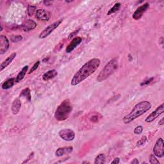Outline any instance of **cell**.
<instances>
[{"label": "cell", "mask_w": 164, "mask_h": 164, "mask_svg": "<svg viewBox=\"0 0 164 164\" xmlns=\"http://www.w3.org/2000/svg\"><path fill=\"white\" fill-rule=\"evenodd\" d=\"M100 64L101 60L98 58H94L87 62L74 74L70 81L72 86H76L86 80L98 69Z\"/></svg>", "instance_id": "obj_1"}, {"label": "cell", "mask_w": 164, "mask_h": 164, "mask_svg": "<svg viewBox=\"0 0 164 164\" xmlns=\"http://www.w3.org/2000/svg\"><path fill=\"white\" fill-rule=\"evenodd\" d=\"M151 108V104L147 101H143L139 103L133 108L132 111L127 115L123 117L122 121L124 124H129L131 122L135 120L136 119L141 116L142 115L145 114L148 110H150Z\"/></svg>", "instance_id": "obj_2"}, {"label": "cell", "mask_w": 164, "mask_h": 164, "mask_svg": "<svg viewBox=\"0 0 164 164\" xmlns=\"http://www.w3.org/2000/svg\"><path fill=\"white\" fill-rule=\"evenodd\" d=\"M73 110V106L69 99H65L57 108L55 117L57 121H63L68 119Z\"/></svg>", "instance_id": "obj_3"}, {"label": "cell", "mask_w": 164, "mask_h": 164, "mask_svg": "<svg viewBox=\"0 0 164 164\" xmlns=\"http://www.w3.org/2000/svg\"><path fill=\"white\" fill-rule=\"evenodd\" d=\"M119 63L117 58H114L111 60L104 67L103 69L101 70V72L97 77L96 80L98 82H101L108 79L111 74H113L115 70L118 69Z\"/></svg>", "instance_id": "obj_4"}, {"label": "cell", "mask_w": 164, "mask_h": 164, "mask_svg": "<svg viewBox=\"0 0 164 164\" xmlns=\"http://www.w3.org/2000/svg\"><path fill=\"white\" fill-rule=\"evenodd\" d=\"M62 21H63V19L55 21V23H52L50 25L48 26V27H47L45 29H44L43 30L40 32V33L39 35V38L41 39L46 38V37L49 36L55 29H57L59 27V25L62 23Z\"/></svg>", "instance_id": "obj_5"}, {"label": "cell", "mask_w": 164, "mask_h": 164, "mask_svg": "<svg viewBox=\"0 0 164 164\" xmlns=\"http://www.w3.org/2000/svg\"><path fill=\"white\" fill-rule=\"evenodd\" d=\"M153 155L159 158H162L164 156V142L163 139L159 138L156 140L155 146L152 149Z\"/></svg>", "instance_id": "obj_6"}, {"label": "cell", "mask_w": 164, "mask_h": 164, "mask_svg": "<svg viewBox=\"0 0 164 164\" xmlns=\"http://www.w3.org/2000/svg\"><path fill=\"white\" fill-rule=\"evenodd\" d=\"M164 112V106L163 103H162L161 105L156 108V109L152 111L145 119V121L147 123H151L152 121H154L155 119L159 117L160 115H162Z\"/></svg>", "instance_id": "obj_7"}, {"label": "cell", "mask_w": 164, "mask_h": 164, "mask_svg": "<svg viewBox=\"0 0 164 164\" xmlns=\"http://www.w3.org/2000/svg\"><path fill=\"white\" fill-rule=\"evenodd\" d=\"M60 137L65 141H72L75 138V133L71 129H61L58 132Z\"/></svg>", "instance_id": "obj_8"}, {"label": "cell", "mask_w": 164, "mask_h": 164, "mask_svg": "<svg viewBox=\"0 0 164 164\" xmlns=\"http://www.w3.org/2000/svg\"><path fill=\"white\" fill-rule=\"evenodd\" d=\"M150 7V4L148 3H144V5H141L138 8L135 12L133 13V18L135 20H139L142 17L143 14L146 12V10L149 9Z\"/></svg>", "instance_id": "obj_9"}, {"label": "cell", "mask_w": 164, "mask_h": 164, "mask_svg": "<svg viewBox=\"0 0 164 164\" xmlns=\"http://www.w3.org/2000/svg\"><path fill=\"white\" fill-rule=\"evenodd\" d=\"M10 47L9 40L5 35H0V55L5 54Z\"/></svg>", "instance_id": "obj_10"}, {"label": "cell", "mask_w": 164, "mask_h": 164, "mask_svg": "<svg viewBox=\"0 0 164 164\" xmlns=\"http://www.w3.org/2000/svg\"><path fill=\"white\" fill-rule=\"evenodd\" d=\"M35 17L38 20L42 21H47L50 19L51 15L49 12L44 9H39L37 10Z\"/></svg>", "instance_id": "obj_11"}, {"label": "cell", "mask_w": 164, "mask_h": 164, "mask_svg": "<svg viewBox=\"0 0 164 164\" xmlns=\"http://www.w3.org/2000/svg\"><path fill=\"white\" fill-rule=\"evenodd\" d=\"M81 42H82V39L81 37H76L75 38H74L71 41H70V42L69 44V45L67 46L65 49L66 53H71V52L75 49L78 45H80Z\"/></svg>", "instance_id": "obj_12"}, {"label": "cell", "mask_w": 164, "mask_h": 164, "mask_svg": "<svg viewBox=\"0 0 164 164\" xmlns=\"http://www.w3.org/2000/svg\"><path fill=\"white\" fill-rule=\"evenodd\" d=\"M21 27L24 32H29L37 27V23L32 19H28L22 24Z\"/></svg>", "instance_id": "obj_13"}, {"label": "cell", "mask_w": 164, "mask_h": 164, "mask_svg": "<svg viewBox=\"0 0 164 164\" xmlns=\"http://www.w3.org/2000/svg\"><path fill=\"white\" fill-rule=\"evenodd\" d=\"M16 55H17L16 53H13L11 54L8 58H6L1 64V65H0V70L2 71V70L4 69H5L7 66H9L15 59V58L16 57Z\"/></svg>", "instance_id": "obj_14"}, {"label": "cell", "mask_w": 164, "mask_h": 164, "mask_svg": "<svg viewBox=\"0 0 164 164\" xmlns=\"http://www.w3.org/2000/svg\"><path fill=\"white\" fill-rule=\"evenodd\" d=\"M73 150V147H60L55 152V155L58 157L64 155L65 154H68L71 152Z\"/></svg>", "instance_id": "obj_15"}, {"label": "cell", "mask_w": 164, "mask_h": 164, "mask_svg": "<svg viewBox=\"0 0 164 164\" xmlns=\"http://www.w3.org/2000/svg\"><path fill=\"white\" fill-rule=\"evenodd\" d=\"M21 108V100L19 98H16V99H14L13 103H12V108H11V110H12V114L14 115L17 114L19 113V111Z\"/></svg>", "instance_id": "obj_16"}, {"label": "cell", "mask_w": 164, "mask_h": 164, "mask_svg": "<svg viewBox=\"0 0 164 164\" xmlns=\"http://www.w3.org/2000/svg\"><path fill=\"white\" fill-rule=\"evenodd\" d=\"M58 75V72L55 69H52L48 70L47 72L44 73L42 76V79L44 81H49L51 79H53Z\"/></svg>", "instance_id": "obj_17"}, {"label": "cell", "mask_w": 164, "mask_h": 164, "mask_svg": "<svg viewBox=\"0 0 164 164\" xmlns=\"http://www.w3.org/2000/svg\"><path fill=\"white\" fill-rule=\"evenodd\" d=\"M28 65L24 66V68L21 69V70L19 73V74H17V76L16 78V83H19V82L21 81L23 79L26 75V74H27V72L28 71Z\"/></svg>", "instance_id": "obj_18"}, {"label": "cell", "mask_w": 164, "mask_h": 164, "mask_svg": "<svg viewBox=\"0 0 164 164\" xmlns=\"http://www.w3.org/2000/svg\"><path fill=\"white\" fill-rule=\"evenodd\" d=\"M15 82H16L15 78H10V79L5 81L4 83L1 85V87L3 89H4V90H7V89L12 88L14 86Z\"/></svg>", "instance_id": "obj_19"}, {"label": "cell", "mask_w": 164, "mask_h": 164, "mask_svg": "<svg viewBox=\"0 0 164 164\" xmlns=\"http://www.w3.org/2000/svg\"><path fill=\"white\" fill-rule=\"evenodd\" d=\"M20 97H24L27 99L28 101H31L32 97H31V91L29 90V88H26L23 89V91H21L20 94Z\"/></svg>", "instance_id": "obj_20"}, {"label": "cell", "mask_w": 164, "mask_h": 164, "mask_svg": "<svg viewBox=\"0 0 164 164\" xmlns=\"http://www.w3.org/2000/svg\"><path fill=\"white\" fill-rule=\"evenodd\" d=\"M105 162H106L105 156L104 154L101 153L96 156L94 163L95 164H104L105 163Z\"/></svg>", "instance_id": "obj_21"}, {"label": "cell", "mask_w": 164, "mask_h": 164, "mask_svg": "<svg viewBox=\"0 0 164 164\" xmlns=\"http://www.w3.org/2000/svg\"><path fill=\"white\" fill-rule=\"evenodd\" d=\"M121 6V4L120 3H116L109 11H108L106 14L108 15V16H110V15L113 14L116 12H117V11L120 10Z\"/></svg>", "instance_id": "obj_22"}, {"label": "cell", "mask_w": 164, "mask_h": 164, "mask_svg": "<svg viewBox=\"0 0 164 164\" xmlns=\"http://www.w3.org/2000/svg\"><path fill=\"white\" fill-rule=\"evenodd\" d=\"M23 37L21 35H12L10 37V40L12 42H19L23 40Z\"/></svg>", "instance_id": "obj_23"}, {"label": "cell", "mask_w": 164, "mask_h": 164, "mask_svg": "<svg viewBox=\"0 0 164 164\" xmlns=\"http://www.w3.org/2000/svg\"><path fill=\"white\" fill-rule=\"evenodd\" d=\"M37 8L35 6H29L28 8V14L29 16H32L33 14H36Z\"/></svg>", "instance_id": "obj_24"}, {"label": "cell", "mask_w": 164, "mask_h": 164, "mask_svg": "<svg viewBox=\"0 0 164 164\" xmlns=\"http://www.w3.org/2000/svg\"><path fill=\"white\" fill-rule=\"evenodd\" d=\"M150 162L151 164H159L160 162L159 160L156 158V156L153 155V154H151L150 156Z\"/></svg>", "instance_id": "obj_25"}, {"label": "cell", "mask_w": 164, "mask_h": 164, "mask_svg": "<svg viewBox=\"0 0 164 164\" xmlns=\"http://www.w3.org/2000/svg\"><path fill=\"white\" fill-rule=\"evenodd\" d=\"M143 131V127L142 126H138L134 129V133L135 135H140V133H142Z\"/></svg>", "instance_id": "obj_26"}, {"label": "cell", "mask_w": 164, "mask_h": 164, "mask_svg": "<svg viewBox=\"0 0 164 164\" xmlns=\"http://www.w3.org/2000/svg\"><path fill=\"white\" fill-rule=\"evenodd\" d=\"M40 64V61L36 62V63H35V64L32 67V68H31L30 70H29V74H31L33 71H35V70H36V69H37V68H39Z\"/></svg>", "instance_id": "obj_27"}, {"label": "cell", "mask_w": 164, "mask_h": 164, "mask_svg": "<svg viewBox=\"0 0 164 164\" xmlns=\"http://www.w3.org/2000/svg\"><path fill=\"white\" fill-rule=\"evenodd\" d=\"M147 140V137L146 136H144L142 137V139L137 142V146H140L142 145H143L145 142H146V141Z\"/></svg>", "instance_id": "obj_28"}, {"label": "cell", "mask_w": 164, "mask_h": 164, "mask_svg": "<svg viewBox=\"0 0 164 164\" xmlns=\"http://www.w3.org/2000/svg\"><path fill=\"white\" fill-rule=\"evenodd\" d=\"M33 157H34V152H31V153L29 154V155L28 156L27 159L25 161H24V162H23V163H27V162H28L29 160H30L33 159Z\"/></svg>", "instance_id": "obj_29"}, {"label": "cell", "mask_w": 164, "mask_h": 164, "mask_svg": "<svg viewBox=\"0 0 164 164\" xmlns=\"http://www.w3.org/2000/svg\"><path fill=\"white\" fill-rule=\"evenodd\" d=\"M119 162H120V158L117 157V158H115L114 159V160L112 162H111V164H113V163H115V164H118Z\"/></svg>", "instance_id": "obj_30"}, {"label": "cell", "mask_w": 164, "mask_h": 164, "mask_svg": "<svg viewBox=\"0 0 164 164\" xmlns=\"http://www.w3.org/2000/svg\"><path fill=\"white\" fill-rule=\"evenodd\" d=\"M44 4L46 6H50L52 5V3H53V1H44Z\"/></svg>", "instance_id": "obj_31"}, {"label": "cell", "mask_w": 164, "mask_h": 164, "mask_svg": "<svg viewBox=\"0 0 164 164\" xmlns=\"http://www.w3.org/2000/svg\"><path fill=\"white\" fill-rule=\"evenodd\" d=\"M131 163L132 164H138V163H139V161L137 158H135V159H133L132 161L131 162Z\"/></svg>", "instance_id": "obj_32"}, {"label": "cell", "mask_w": 164, "mask_h": 164, "mask_svg": "<svg viewBox=\"0 0 164 164\" xmlns=\"http://www.w3.org/2000/svg\"><path fill=\"white\" fill-rule=\"evenodd\" d=\"M152 79H153V78H151V79H150L149 80H147V81H145V82H144V83H141V85H147V84H148V83H150V81H151L152 80Z\"/></svg>", "instance_id": "obj_33"}, {"label": "cell", "mask_w": 164, "mask_h": 164, "mask_svg": "<svg viewBox=\"0 0 164 164\" xmlns=\"http://www.w3.org/2000/svg\"><path fill=\"white\" fill-rule=\"evenodd\" d=\"M164 124V119L162 118L159 121V125L160 126H163Z\"/></svg>", "instance_id": "obj_34"}, {"label": "cell", "mask_w": 164, "mask_h": 164, "mask_svg": "<svg viewBox=\"0 0 164 164\" xmlns=\"http://www.w3.org/2000/svg\"><path fill=\"white\" fill-rule=\"evenodd\" d=\"M78 31H76V32H74V33H72L71 34H70V35H69V39H71L72 37H74V35H75L76 33H78Z\"/></svg>", "instance_id": "obj_35"}, {"label": "cell", "mask_w": 164, "mask_h": 164, "mask_svg": "<svg viewBox=\"0 0 164 164\" xmlns=\"http://www.w3.org/2000/svg\"><path fill=\"white\" fill-rule=\"evenodd\" d=\"M2 30H3V26L1 25V32Z\"/></svg>", "instance_id": "obj_36"}]
</instances>
